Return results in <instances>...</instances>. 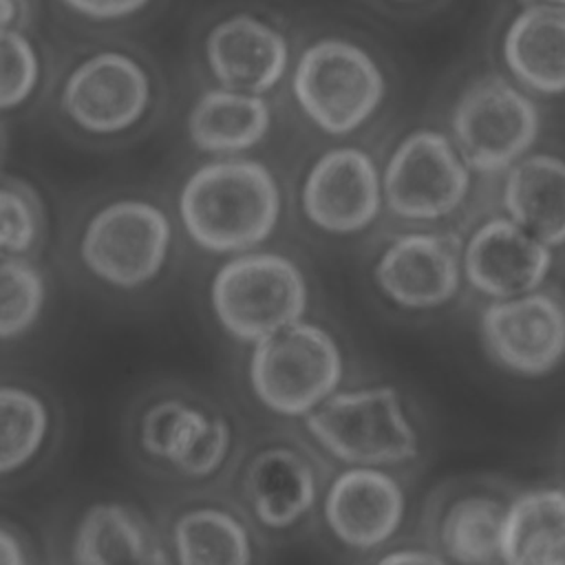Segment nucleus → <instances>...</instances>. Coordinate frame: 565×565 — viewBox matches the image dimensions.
<instances>
[{"mask_svg": "<svg viewBox=\"0 0 565 565\" xmlns=\"http://www.w3.org/2000/svg\"><path fill=\"white\" fill-rule=\"evenodd\" d=\"M179 221L185 234L214 254L245 252L276 227L280 194L274 174L252 159H214L181 185Z\"/></svg>", "mask_w": 565, "mask_h": 565, "instance_id": "f257e3e1", "label": "nucleus"}, {"mask_svg": "<svg viewBox=\"0 0 565 565\" xmlns=\"http://www.w3.org/2000/svg\"><path fill=\"white\" fill-rule=\"evenodd\" d=\"M172 238V221L159 203L143 196H117L86 218L77 238V256L95 280L119 291H135L163 271Z\"/></svg>", "mask_w": 565, "mask_h": 565, "instance_id": "f03ea898", "label": "nucleus"}, {"mask_svg": "<svg viewBox=\"0 0 565 565\" xmlns=\"http://www.w3.org/2000/svg\"><path fill=\"white\" fill-rule=\"evenodd\" d=\"M210 302L232 338L256 344L302 318L307 285L300 269L280 254H241L214 274Z\"/></svg>", "mask_w": 565, "mask_h": 565, "instance_id": "7ed1b4c3", "label": "nucleus"}, {"mask_svg": "<svg viewBox=\"0 0 565 565\" xmlns=\"http://www.w3.org/2000/svg\"><path fill=\"white\" fill-rule=\"evenodd\" d=\"M294 95L318 128L347 135L377 110L384 97V75L358 44L324 38L300 55Z\"/></svg>", "mask_w": 565, "mask_h": 565, "instance_id": "20e7f679", "label": "nucleus"}, {"mask_svg": "<svg viewBox=\"0 0 565 565\" xmlns=\"http://www.w3.org/2000/svg\"><path fill=\"white\" fill-rule=\"evenodd\" d=\"M249 380L256 397L274 413L305 415L340 384L342 355L324 329L294 322L256 342Z\"/></svg>", "mask_w": 565, "mask_h": 565, "instance_id": "39448f33", "label": "nucleus"}, {"mask_svg": "<svg viewBox=\"0 0 565 565\" xmlns=\"http://www.w3.org/2000/svg\"><path fill=\"white\" fill-rule=\"evenodd\" d=\"M57 102L62 115L84 135L119 137L148 117L154 84L135 55L104 49L82 57L66 73Z\"/></svg>", "mask_w": 565, "mask_h": 565, "instance_id": "423d86ee", "label": "nucleus"}, {"mask_svg": "<svg viewBox=\"0 0 565 565\" xmlns=\"http://www.w3.org/2000/svg\"><path fill=\"white\" fill-rule=\"evenodd\" d=\"M307 430L347 463L380 466L417 455V435L391 386L360 388L324 399L318 411H309Z\"/></svg>", "mask_w": 565, "mask_h": 565, "instance_id": "0eeeda50", "label": "nucleus"}, {"mask_svg": "<svg viewBox=\"0 0 565 565\" xmlns=\"http://www.w3.org/2000/svg\"><path fill=\"white\" fill-rule=\"evenodd\" d=\"M534 102L499 75L475 79L452 110V135L466 166L501 172L525 154L539 135Z\"/></svg>", "mask_w": 565, "mask_h": 565, "instance_id": "6e6552de", "label": "nucleus"}, {"mask_svg": "<svg viewBox=\"0 0 565 565\" xmlns=\"http://www.w3.org/2000/svg\"><path fill=\"white\" fill-rule=\"evenodd\" d=\"M470 188L461 154L448 137L435 130L408 135L384 170L388 207L404 218L433 221L450 214Z\"/></svg>", "mask_w": 565, "mask_h": 565, "instance_id": "1a4fd4ad", "label": "nucleus"}, {"mask_svg": "<svg viewBox=\"0 0 565 565\" xmlns=\"http://www.w3.org/2000/svg\"><path fill=\"white\" fill-rule=\"evenodd\" d=\"M137 444L148 459L188 479H205L227 459L232 430L203 406L183 397H159L139 415Z\"/></svg>", "mask_w": 565, "mask_h": 565, "instance_id": "9d476101", "label": "nucleus"}, {"mask_svg": "<svg viewBox=\"0 0 565 565\" xmlns=\"http://www.w3.org/2000/svg\"><path fill=\"white\" fill-rule=\"evenodd\" d=\"M488 353L521 375L550 373L565 358V307L545 291L501 298L481 313Z\"/></svg>", "mask_w": 565, "mask_h": 565, "instance_id": "9b49d317", "label": "nucleus"}, {"mask_svg": "<svg viewBox=\"0 0 565 565\" xmlns=\"http://www.w3.org/2000/svg\"><path fill=\"white\" fill-rule=\"evenodd\" d=\"M380 203L377 168L358 148H335L322 154L302 188L307 216L335 234L366 227L377 216Z\"/></svg>", "mask_w": 565, "mask_h": 565, "instance_id": "f8f14e48", "label": "nucleus"}, {"mask_svg": "<svg viewBox=\"0 0 565 565\" xmlns=\"http://www.w3.org/2000/svg\"><path fill=\"white\" fill-rule=\"evenodd\" d=\"M205 62L218 86L263 95L282 79L289 44L269 22L236 13L210 29Z\"/></svg>", "mask_w": 565, "mask_h": 565, "instance_id": "ddd939ff", "label": "nucleus"}, {"mask_svg": "<svg viewBox=\"0 0 565 565\" xmlns=\"http://www.w3.org/2000/svg\"><path fill=\"white\" fill-rule=\"evenodd\" d=\"M550 265V245L512 218L483 223L470 236L463 254L468 282L492 298H514L534 291L547 276Z\"/></svg>", "mask_w": 565, "mask_h": 565, "instance_id": "4468645a", "label": "nucleus"}, {"mask_svg": "<svg viewBox=\"0 0 565 565\" xmlns=\"http://www.w3.org/2000/svg\"><path fill=\"white\" fill-rule=\"evenodd\" d=\"M459 258L461 243L452 234H406L386 247L375 278L402 307H439L459 289Z\"/></svg>", "mask_w": 565, "mask_h": 565, "instance_id": "2eb2a0df", "label": "nucleus"}, {"mask_svg": "<svg viewBox=\"0 0 565 565\" xmlns=\"http://www.w3.org/2000/svg\"><path fill=\"white\" fill-rule=\"evenodd\" d=\"M404 516V494L395 479L373 468H351L329 488L324 519L333 534L358 550L388 541Z\"/></svg>", "mask_w": 565, "mask_h": 565, "instance_id": "dca6fc26", "label": "nucleus"}, {"mask_svg": "<svg viewBox=\"0 0 565 565\" xmlns=\"http://www.w3.org/2000/svg\"><path fill=\"white\" fill-rule=\"evenodd\" d=\"M68 556L79 565H166L172 561L143 514L121 501H95L79 514Z\"/></svg>", "mask_w": 565, "mask_h": 565, "instance_id": "f3484780", "label": "nucleus"}, {"mask_svg": "<svg viewBox=\"0 0 565 565\" xmlns=\"http://www.w3.org/2000/svg\"><path fill=\"white\" fill-rule=\"evenodd\" d=\"M503 57L523 86L565 93V7L527 4L505 31Z\"/></svg>", "mask_w": 565, "mask_h": 565, "instance_id": "a211bd4d", "label": "nucleus"}, {"mask_svg": "<svg viewBox=\"0 0 565 565\" xmlns=\"http://www.w3.org/2000/svg\"><path fill=\"white\" fill-rule=\"evenodd\" d=\"M269 104L254 93L225 86L196 97L188 113V137L207 154H236L256 146L269 130Z\"/></svg>", "mask_w": 565, "mask_h": 565, "instance_id": "6ab92c4d", "label": "nucleus"}, {"mask_svg": "<svg viewBox=\"0 0 565 565\" xmlns=\"http://www.w3.org/2000/svg\"><path fill=\"white\" fill-rule=\"evenodd\" d=\"M243 492L256 516L269 527H289L316 501V477L309 461L291 448L258 452L243 477Z\"/></svg>", "mask_w": 565, "mask_h": 565, "instance_id": "aec40b11", "label": "nucleus"}, {"mask_svg": "<svg viewBox=\"0 0 565 565\" xmlns=\"http://www.w3.org/2000/svg\"><path fill=\"white\" fill-rule=\"evenodd\" d=\"M503 205L541 243H565V159L534 154L510 166Z\"/></svg>", "mask_w": 565, "mask_h": 565, "instance_id": "412c9836", "label": "nucleus"}, {"mask_svg": "<svg viewBox=\"0 0 565 565\" xmlns=\"http://www.w3.org/2000/svg\"><path fill=\"white\" fill-rule=\"evenodd\" d=\"M501 563L565 565V490L521 494L503 512Z\"/></svg>", "mask_w": 565, "mask_h": 565, "instance_id": "4be33fe9", "label": "nucleus"}, {"mask_svg": "<svg viewBox=\"0 0 565 565\" xmlns=\"http://www.w3.org/2000/svg\"><path fill=\"white\" fill-rule=\"evenodd\" d=\"M174 561L183 565H245L252 541L245 525L227 510L201 505L181 512L170 530Z\"/></svg>", "mask_w": 565, "mask_h": 565, "instance_id": "5701e85b", "label": "nucleus"}, {"mask_svg": "<svg viewBox=\"0 0 565 565\" xmlns=\"http://www.w3.org/2000/svg\"><path fill=\"white\" fill-rule=\"evenodd\" d=\"M53 428L49 402L22 384H0V477L29 468Z\"/></svg>", "mask_w": 565, "mask_h": 565, "instance_id": "b1692460", "label": "nucleus"}, {"mask_svg": "<svg viewBox=\"0 0 565 565\" xmlns=\"http://www.w3.org/2000/svg\"><path fill=\"white\" fill-rule=\"evenodd\" d=\"M503 508L486 497L457 501L441 523V543L459 563H501Z\"/></svg>", "mask_w": 565, "mask_h": 565, "instance_id": "393cba45", "label": "nucleus"}, {"mask_svg": "<svg viewBox=\"0 0 565 565\" xmlns=\"http://www.w3.org/2000/svg\"><path fill=\"white\" fill-rule=\"evenodd\" d=\"M46 278L31 256L0 252V342L26 335L46 307Z\"/></svg>", "mask_w": 565, "mask_h": 565, "instance_id": "a878e982", "label": "nucleus"}, {"mask_svg": "<svg viewBox=\"0 0 565 565\" xmlns=\"http://www.w3.org/2000/svg\"><path fill=\"white\" fill-rule=\"evenodd\" d=\"M44 234L35 192L22 181H0V252L31 256Z\"/></svg>", "mask_w": 565, "mask_h": 565, "instance_id": "bb28decb", "label": "nucleus"}, {"mask_svg": "<svg viewBox=\"0 0 565 565\" xmlns=\"http://www.w3.org/2000/svg\"><path fill=\"white\" fill-rule=\"evenodd\" d=\"M42 62L22 29L0 31V113L15 110L38 90Z\"/></svg>", "mask_w": 565, "mask_h": 565, "instance_id": "cd10ccee", "label": "nucleus"}, {"mask_svg": "<svg viewBox=\"0 0 565 565\" xmlns=\"http://www.w3.org/2000/svg\"><path fill=\"white\" fill-rule=\"evenodd\" d=\"M73 13L93 22H117L137 15L152 0H60Z\"/></svg>", "mask_w": 565, "mask_h": 565, "instance_id": "c85d7f7f", "label": "nucleus"}, {"mask_svg": "<svg viewBox=\"0 0 565 565\" xmlns=\"http://www.w3.org/2000/svg\"><path fill=\"white\" fill-rule=\"evenodd\" d=\"M31 561L29 547L24 541L0 523V565H26Z\"/></svg>", "mask_w": 565, "mask_h": 565, "instance_id": "c756f323", "label": "nucleus"}, {"mask_svg": "<svg viewBox=\"0 0 565 565\" xmlns=\"http://www.w3.org/2000/svg\"><path fill=\"white\" fill-rule=\"evenodd\" d=\"M26 11H29L26 0H0V31L22 29Z\"/></svg>", "mask_w": 565, "mask_h": 565, "instance_id": "7c9ffc66", "label": "nucleus"}, {"mask_svg": "<svg viewBox=\"0 0 565 565\" xmlns=\"http://www.w3.org/2000/svg\"><path fill=\"white\" fill-rule=\"evenodd\" d=\"M382 563H441V558L426 552H393L382 556Z\"/></svg>", "mask_w": 565, "mask_h": 565, "instance_id": "2f4dec72", "label": "nucleus"}, {"mask_svg": "<svg viewBox=\"0 0 565 565\" xmlns=\"http://www.w3.org/2000/svg\"><path fill=\"white\" fill-rule=\"evenodd\" d=\"M525 4H563L565 7V0H521Z\"/></svg>", "mask_w": 565, "mask_h": 565, "instance_id": "473e14b6", "label": "nucleus"}]
</instances>
